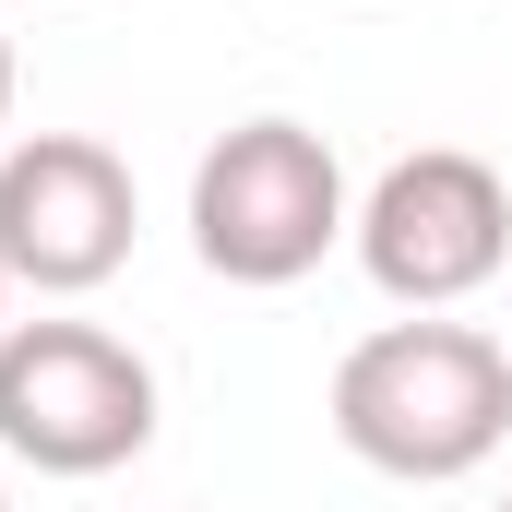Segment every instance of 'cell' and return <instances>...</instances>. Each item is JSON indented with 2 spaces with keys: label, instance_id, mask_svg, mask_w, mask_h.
<instances>
[{
  "label": "cell",
  "instance_id": "obj_1",
  "mask_svg": "<svg viewBox=\"0 0 512 512\" xmlns=\"http://www.w3.org/2000/svg\"><path fill=\"white\" fill-rule=\"evenodd\" d=\"M334 441L405 477V489H453L477 477L512 441V346L477 322H441V310H405L382 334H358L334 358Z\"/></svg>",
  "mask_w": 512,
  "mask_h": 512
},
{
  "label": "cell",
  "instance_id": "obj_2",
  "mask_svg": "<svg viewBox=\"0 0 512 512\" xmlns=\"http://www.w3.org/2000/svg\"><path fill=\"white\" fill-rule=\"evenodd\" d=\"M346 227H358L346 167L310 120H239L191 167V251L227 286H298V274H322Z\"/></svg>",
  "mask_w": 512,
  "mask_h": 512
},
{
  "label": "cell",
  "instance_id": "obj_3",
  "mask_svg": "<svg viewBox=\"0 0 512 512\" xmlns=\"http://www.w3.org/2000/svg\"><path fill=\"white\" fill-rule=\"evenodd\" d=\"M155 441V370L108 322H12L0 334V453L36 477H108Z\"/></svg>",
  "mask_w": 512,
  "mask_h": 512
},
{
  "label": "cell",
  "instance_id": "obj_4",
  "mask_svg": "<svg viewBox=\"0 0 512 512\" xmlns=\"http://www.w3.org/2000/svg\"><path fill=\"white\" fill-rule=\"evenodd\" d=\"M346 239H358V262H370V286L393 310H465L512 262V191H501L489 155L417 143V155H393L370 179V203H358Z\"/></svg>",
  "mask_w": 512,
  "mask_h": 512
},
{
  "label": "cell",
  "instance_id": "obj_5",
  "mask_svg": "<svg viewBox=\"0 0 512 512\" xmlns=\"http://www.w3.org/2000/svg\"><path fill=\"white\" fill-rule=\"evenodd\" d=\"M143 191L96 131H24L0 143V262L36 298H96L131 262Z\"/></svg>",
  "mask_w": 512,
  "mask_h": 512
},
{
  "label": "cell",
  "instance_id": "obj_6",
  "mask_svg": "<svg viewBox=\"0 0 512 512\" xmlns=\"http://www.w3.org/2000/svg\"><path fill=\"white\" fill-rule=\"evenodd\" d=\"M0 120H12V36H0Z\"/></svg>",
  "mask_w": 512,
  "mask_h": 512
},
{
  "label": "cell",
  "instance_id": "obj_7",
  "mask_svg": "<svg viewBox=\"0 0 512 512\" xmlns=\"http://www.w3.org/2000/svg\"><path fill=\"white\" fill-rule=\"evenodd\" d=\"M0 334H12V262H0Z\"/></svg>",
  "mask_w": 512,
  "mask_h": 512
},
{
  "label": "cell",
  "instance_id": "obj_8",
  "mask_svg": "<svg viewBox=\"0 0 512 512\" xmlns=\"http://www.w3.org/2000/svg\"><path fill=\"white\" fill-rule=\"evenodd\" d=\"M0 512H12V489H0Z\"/></svg>",
  "mask_w": 512,
  "mask_h": 512
},
{
  "label": "cell",
  "instance_id": "obj_9",
  "mask_svg": "<svg viewBox=\"0 0 512 512\" xmlns=\"http://www.w3.org/2000/svg\"><path fill=\"white\" fill-rule=\"evenodd\" d=\"M501 512H512V501H501Z\"/></svg>",
  "mask_w": 512,
  "mask_h": 512
}]
</instances>
